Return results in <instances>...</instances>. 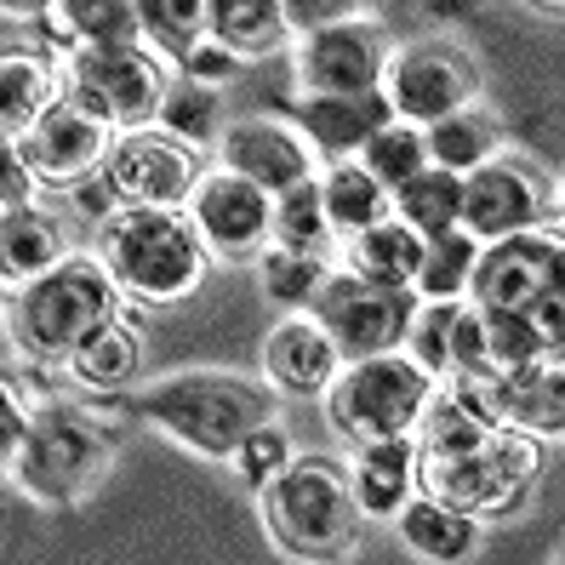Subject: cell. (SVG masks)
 Here are the masks:
<instances>
[{"label":"cell","mask_w":565,"mask_h":565,"mask_svg":"<svg viewBox=\"0 0 565 565\" xmlns=\"http://www.w3.org/2000/svg\"><path fill=\"white\" fill-rule=\"evenodd\" d=\"M412 446H417V491L475 514L480 525L525 514L548 469V446L497 423L462 383H435L412 428Z\"/></svg>","instance_id":"1"},{"label":"cell","mask_w":565,"mask_h":565,"mask_svg":"<svg viewBox=\"0 0 565 565\" xmlns=\"http://www.w3.org/2000/svg\"><path fill=\"white\" fill-rule=\"evenodd\" d=\"M120 309H126V297L115 291V280H109L104 263H97V252H70V257H57L46 275L7 291V303H0L7 354L18 365L63 372V360L75 354V343L86 338V331H97Z\"/></svg>","instance_id":"2"},{"label":"cell","mask_w":565,"mask_h":565,"mask_svg":"<svg viewBox=\"0 0 565 565\" xmlns=\"http://www.w3.org/2000/svg\"><path fill=\"white\" fill-rule=\"evenodd\" d=\"M131 417L194 457L228 462V451L246 440V428L275 417V388L241 372L194 365V372H166L143 388H131Z\"/></svg>","instance_id":"3"},{"label":"cell","mask_w":565,"mask_h":565,"mask_svg":"<svg viewBox=\"0 0 565 565\" xmlns=\"http://www.w3.org/2000/svg\"><path fill=\"white\" fill-rule=\"evenodd\" d=\"M92 252L109 269L115 291L138 309H172L212 275V257L183 206H120L97 228Z\"/></svg>","instance_id":"4"},{"label":"cell","mask_w":565,"mask_h":565,"mask_svg":"<svg viewBox=\"0 0 565 565\" xmlns=\"http://www.w3.org/2000/svg\"><path fill=\"white\" fill-rule=\"evenodd\" d=\"M257 520L286 559H343L360 537V509L349 491V469L320 451H291V462L257 486Z\"/></svg>","instance_id":"5"},{"label":"cell","mask_w":565,"mask_h":565,"mask_svg":"<svg viewBox=\"0 0 565 565\" xmlns=\"http://www.w3.org/2000/svg\"><path fill=\"white\" fill-rule=\"evenodd\" d=\"M109 475H115L109 423L92 417L86 406L52 401V406H35V417H29V435L12 457L7 486L35 509H81L104 491Z\"/></svg>","instance_id":"6"},{"label":"cell","mask_w":565,"mask_h":565,"mask_svg":"<svg viewBox=\"0 0 565 565\" xmlns=\"http://www.w3.org/2000/svg\"><path fill=\"white\" fill-rule=\"evenodd\" d=\"M428 394H435V377L406 349H388V354L343 360L338 377L320 394V412H326V428L343 446H360V440L412 435Z\"/></svg>","instance_id":"7"},{"label":"cell","mask_w":565,"mask_h":565,"mask_svg":"<svg viewBox=\"0 0 565 565\" xmlns=\"http://www.w3.org/2000/svg\"><path fill=\"white\" fill-rule=\"evenodd\" d=\"M166 86H172V63L154 46H70L63 52V97L97 115L109 131L149 126Z\"/></svg>","instance_id":"8"},{"label":"cell","mask_w":565,"mask_h":565,"mask_svg":"<svg viewBox=\"0 0 565 565\" xmlns=\"http://www.w3.org/2000/svg\"><path fill=\"white\" fill-rule=\"evenodd\" d=\"M394 120H412V126H435L457 109H469L486 97V70L480 57L451 41V35H423V41H394L388 52V70L383 86Z\"/></svg>","instance_id":"9"},{"label":"cell","mask_w":565,"mask_h":565,"mask_svg":"<svg viewBox=\"0 0 565 565\" xmlns=\"http://www.w3.org/2000/svg\"><path fill=\"white\" fill-rule=\"evenodd\" d=\"M559 223V183L548 166H537L531 154L497 149L491 160H480L469 178H462V212L457 228L486 246L520 235V228H554Z\"/></svg>","instance_id":"10"},{"label":"cell","mask_w":565,"mask_h":565,"mask_svg":"<svg viewBox=\"0 0 565 565\" xmlns=\"http://www.w3.org/2000/svg\"><path fill=\"white\" fill-rule=\"evenodd\" d=\"M417 297L412 291H388L372 286L349 269L331 263V275L320 280L309 315L320 320V331L331 338L343 360H365V354H388V349H406V326H412Z\"/></svg>","instance_id":"11"},{"label":"cell","mask_w":565,"mask_h":565,"mask_svg":"<svg viewBox=\"0 0 565 565\" xmlns=\"http://www.w3.org/2000/svg\"><path fill=\"white\" fill-rule=\"evenodd\" d=\"M206 166H212L206 149H194L149 120V126L115 131V143L104 154V178L120 206H183Z\"/></svg>","instance_id":"12"},{"label":"cell","mask_w":565,"mask_h":565,"mask_svg":"<svg viewBox=\"0 0 565 565\" xmlns=\"http://www.w3.org/2000/svg\"><path fill=\"white\" fill-rule=\"evenodd\" d=\"M388 52H394V35L383 29L377 12L309 29V35H291L286 46L291 86L297 92H377Z\"/></svg>","instance_id":"13"},{"label":"cell","mask_w":565,"mask_h":565,"mask_svg":"<svg viewBox=\"0 0 565 565\" xmlns=\"http://www.w3.org/2000/svg\"><path fill=\"white\" fill-rule=\"evenodd\" d=\"M194 235H201L212 263H252L269 246V217H275V194H263L257 183H246L228 166H206L194 194L183 201Z\"/></svg>","instance_id":"14"},{"label":"cell","mask_w":565,"mask_h":565,"mask_svg":"<svg viewBox=\"0 0 565 565\" xmlns=\"http://www.w3.org/2000/svg\"><path fill=\"white\" fill-rule=\"evenodd\" d=\"M565 269V241L554 228H520V235L486 241L469 275V303L475 309H531L543 291H559Z\"/></svg>","instance_id":"15"},{"label":"cell","mask_w":565,"mask_h":565,"mask_svg":"<svg viewBox=\"0 0 565 565\" xmlns=\"http://www.w3.org/2000/svg\"><path fill=\"white\" fill-rule=\"evenodd\" d=\"M212 154H217V166L241 172L263 194L309 183L320 172L315 149L303 143V131H297L286 115H228L223 131H217V143H212Z\"/></svg>","instance_id":"16"},{"label":"cell","mask_w":565,"mask_h":565,"mask_svg":"<svg viewBox=\"0 0 565 565\" xmlns=\"http://www.w3.org/2000/svg\"><path fill=\"white\" fill-rule=\"evenodd\" d=\"M462 388L497 417L520 428V435L554 446L565 435V365H559V349L554 354H537L525 365H509V372H486V377H462Z\"/></svg>","instance_id":"17"},{"label":"cell","mask_w":565,"mask_h":565,"mask_svg":"<svg viewBox=\"0 0 565 565\" xmlns=\"http://www.w3.org/2000/svg\"><path fill=\"white\" fill-rule=\"evenodd\" d=\"M109 143H115V131L97 120V115H86L81 104H70V97H57V104L18 138L29 172L41 178L46 194H57L63 183H75L86 172H104Z\"/></svg>","instance_id":"18"},{"label":"cell","mask_w":565,"mask_h":565,"mask_svg":"<svg viewBox=\"0 0 565 565\" xmlns=\"http://www.w3.org/2000/svg\"><path fill=\"white\" fill-rule=\"evenodd\" d=\"M406 354L423 365L435 383H462L486 377V326L469 297L451 303H417L406 326Z\"/></svg>","instance_id":"19"},{"label":"cell","mask_w":565,"mask_h":565,"mask_svg":"<svg viewBox=\"0 0 565 565\" xmlns=\"http://www.w3.org/2000/svg\"><path fill=\"white\" fill-rule=\"evenodd\" d=\"M263 383L275 388V401H320L326 383L338 377L343 354L331 349V338L320 331V320L303 315H280L263 338Z\"/></svg>","instance_id":"20"},{"label":"cell","mask_w":565,"mask_h":565,"mask_svg":"<svg viewBox=\"0 0 565 565\" xmlns=\"http://www.w3.org/2000/svg\"><path fill=\"white\" fill-rule=\"evenodd\" d=\"M388 115L394 109H388L383 92H297L286 120L303 131L315 160L331 166V160H354Z\"/></svg>","instance_id":"21"},{"label":"cell","mask_w":565,"mask_h":565,"mask_svg":"<svg viewBox=\"0 0 565 565\" xmlns=\"http://www.w3.org/2000/svg\"><path fill=\"white\" fill-rule=\"evenodd\" d=\"M349 491L360 525H388L406 509V497L417 491V446L412 435H388V440H360L349 446Z\"/></svg>","instance_id":"22"},{"label":"cell","mask_w":565,"mask_h":565,"mask_svg":"<svg viewBox=\"0 0 565 565\" xmlns=\"http://www.w3.org/2000/svg\"><path fill=\"white\" fill-rule=\"evenodd\" d=\"M143 365H149L143 326L120 309L75 343V354L63 360V377H70L75 388H86V394H131L138 377H143Z\"/></svg>","instance_id":"23"},{"label":"cell","mask_w":565,"mask_h":565,"mask_svg":"<svg viewBox=\"0 0 565 565\" xmlns=\"http://www.w3.org/2000/svg\"><path fill=\"white\" fill-rule=\"evenodd\" d=\"M70 217L46 201L29 206H7L0 212V291H18L35 275H46L57 257H70Z\"/></svg>","instance_id":"24"},{"label":"cell","mask_w":565,"mask_h":565,"mask_svg":"<svg viewBox=\"0 0 565 565\" xmlns=\"http://www.w3.org/2000/svg\"><path fill=\"white\" fill-rule=\"evenodd\" d=\"M388 525H394V537H401V548L412 559H428V565H462L486 548V525L475 514L440 503V497H428V491H412L406 509Z\"/></svg>","instance_id":"25"},{"label":"cell","mask_w":565,"mask_h":565,"mask_svg":"<svg viewBox=\"0 0 565 565\" xmlns=\"http://www.w3.org/2000/svg\"><path fill=\"white\" fill-rule=\"evenodd\" d=\"M63 97L57 46H0V138H23Z\"/></svg>","instance_id":"26"},{"label":"cell","mask_w":565,"mask_h":565,"mask_svg":"<svg viewBox=\"0 0 565 565\" xmlns=\"http://www.w3.org/2000/svg\"><path fill=\"white\" fill-rule=\"evenodd\" d=\"M417 257H423V235L406 228L401 217H377L372 228H354V235L338 241V269L372 280V286H388V291H412L417 280Z\"/></svg>","instance_id":"27"},{"label":"cell","mask_w":565,"mask_h":565,"mask_svg":"<svg viewBox=\"0 0 565 565\" xmlns=\"http://www.w3.org/2000/svg\"><path fill=\"white\" fill-rule=\"evenodd\" d=\"M201 12H206V41L228 46L241 63L275 57L291 46L280 0H201Z\"/></svg>","instance_id":"28"},{"label":"cell","mask_w":565,"mask_h":565,"mask_svg":"<svg viewBox=\"0 0 565 565\" xmlns=\"http://www.w3.org/2000/svg\"><path fill=\"white\" fill-rule=\"evenodd\" d=\"M315 189H320V206H326V223L331 235H354V228H372L377 217H388V189L365 172L360 160H331L315 172Z\"/></svg>","instance_id":"29"},{"label":"cell","mask_w":565,"mask_h":565,"mask_svg":"<svg viewBox=\"0 0 565 565\" xmlns=\"http://www.w3.org/2000/svg\"><path fill=\"white\" fill-rule=\"evenodd\" d=\"M423 143H428V166H446V172L457 178H469L480 160H491L497 149H509L503 143V120H497L486 104H469V109H457L435 126H423Z\"/></svg>","instance_id":"30"},{"label":"cell","mask_w":565,"mask_h":565,"mask_svg":"<svg viewBox=\"0 0 565 565\" xmlns=\"http://www.w3.org/2000/svg\"><path fill=\"white\" fill-rule=\"evenodd\" d=\"M46 23H52V35H57V52H70V46H131V41H143L131 0H57Z\"/></svg>","instance_id":"31"},{"label":"cell","mask_w":565,"mask_h":565,"mask_svg":"<svg viewBox=\"0 0 565 565\" xmlns=\"http://www.w3.org/2000/svg\"><path fill=\"white\" fill-rule=\"evenodd\" d=\"M475 257H480V241L469 235V228H440V235H423L412 297H417V303H451V297H469Z\"/></svg>","instance_id":"32"},{"label":"cell","mask_w":565,"mask_h":565,"mask_svg":"<svg viewBox=\"0 0 565 565\" xmlns=\"http://www.w3.org/2000/svg\"><path fill=\"white\" fill-rule=\"evenodd\" d=\"M252 269H257V291H263V303L280 309V315H303L315 303V291L320 280L331 275V257H315V252H286V246H263L252 257Z\"/></svg>","instance_id":"33"},{"label":"cell","mask_w":565,"mask_h":565,"mask_svg":"<svg viewBox=\"0 0 565 565\" xmlns=\"http://www.w3.org/2000/svg\"><path fill=\"white\" fill-rule=\"evenodd\" d=\"M388 212L401 217L417 235H440V228H457V212H462V178L446 172V166H423L412 172L401 189L388 194Z\"/></svg>","instance_id":"34"},{"label":"cell","mask_w":565,"mask_h":565,"mask_svg":"<svg viewBox=\"0 0 565 565\" xmlns=\"http://www.w3.org/2000/svg\"><path fill=\"white\" fill-rule=\"evenodd\" d=\"M228 120V104H223V92L201 86V81H183L172 70V86H166L160 97V109H154V126H166L172 138L194 143V149H212L217 143V131Z\"/></svg>","instance_id":"35"},{"label":"cell","mask_w":565,"mask_h":565,"mask_svg":"<svg viewBox=\"0 0 565 565\" xmlns=\"http://www.w3.org/2000/svg\"><path fill=\"white\" fill-rule=\"evenodd\" d=\"M269 241H275V246H286V252L338 257V235H331V223H326V206H320L315 178H309V183H291V189H280V194H275Z\"/></svg>","instance_id":"36"},{"label":"cell","mask_w":565,"mask_h":565,"mask_svg":"<svg viewBox=\"0 0 565 565\" xmlns=\"http://www.w3.org/2000/svg\"><path fill=\"white\" fill-rule=\"evenodd\" d=\"M131 12H138V35L143 46H154L166 63L178 70V57L189 46L206 41V12L201 0H131Z\"/></svg>","instance_id":"37"},{"label":"cell","mask_w":565,"mask_h":565,"mask_svg":"<svg viewBox=\"0 0 565 565\" xmlns=\"http://www.w3.org/2000/svg\"><path fill=\"white\" fill-rule=\"evenodd\" d=\"M360 166H365V172H372L388 194L394 189H401L412 172H423V166H428V143H423V126H412V120H383L377 131H372V138H365V149L354 154Z\"/></svg>","instance_id":"38"},{"label":"cell","mask_w":565,"mask_h":565,"mask_svg":"<svg viewBox=\"0 0 565 565\" xmlns=\"http://www.w3.org/2000/svg\"><path fill=\"white\" fill-rule=\"evenodd\" d=\"M480 326H486V372H509V365L559 349L525 309H480Z\"/></svg>","instance_id":"39"},{"label":"cell","mask_w":565,"mask_h":565,"mask_svg":"<svg viewBox=\"0 0 565 565\" xmlns=\"http://www.w3.org/2000/svg\"><path fill=\"white\" fill-rule=\"evenodd\" d=\"M291 451H297V440L286 435V423L280 417H269V423H257V428H246V440L228 451V469H235V480L246 486V491H257V486H269L286 462H291Z\"/></svg>","instance_id":"40"},{"label":"cell","mask_w":565,"mask_h":565,"mask_svg":"<svg viewBox=\"0 0 565 565\" xmlns=\"http://www.w3.org/2000/svg\"><path fill=\"white\" fill-rule=\"evenodd\" d=\"M29 417H35V394H29V383L12 365H0V480L12 475V457L29 435Z\"/></svg>","instance_id":"41"},{"label":"cell","mask_w":565,"mask_h":565,"mask_svg":"<svg viewBox=\"0 0 565 565\" xmlns=\"http://www.w3.org/2000/svg\"><path fill=\"white\" fill-rule=\"evenodd\" d=\"M57 212L70 217V228H75V223L104 228V223L120 212V201H115V189H109L104 172H86V178H75V183H63V189H57Z\"/></svg>","instance_id":"42"},{"label":"cell","mask_w":565,"mask_h":565,"mask_svg":"<svg viewBox=\"0 0 565 565\" xmlns=\"http://www.w3.org/2000/svg\"><path fill=\"white\" fill-rule=\"evenodd\" d=\"M246 70V63L228 52V46H217V41H201V46H189L183 57H178V75L183 81H201V86H212V92H228V81H235Z\"/></svg>","instance_id":"43"},{"label":"cell","mask_w":565,"mask_h":565,"mask_svg":"<svg viewBox=\"0 0 565 565\" xmlns=\"http://www.w3.org/2000/svg\"><path fill=\"white\" fill-rule=\"evenodd\" d=\"M377 0H280L286 12V29L291 35H309V29H326V23H343V18H365Z\"/></svg>","instance_id":"44"},{"label":"cell","mask_w":565,"mask_h":565,"mask_svg":"<svg viewBox=\"0 0 565 565\" xmlns=\"http://www.w3.org/2000/svg\"><path fill=\"white\" fill-rule=\"evenodd\" d=\"M41 178L29 172V160L18 149V138H0V212L7 206H29V201H41Z\"/></svg>","instance_id":"45"},{"label":"cell","mask_w":565,"mask_h":565,"mask_svg":"<svg viewBox=\"0 0 565 565\" xmlns=\"http://www.w3.org/2000/svg\"><path fill=\"white\" fill-rule=\"evenodd\" d=\"M57 0H0V18L7 23H46Z\"/></svg>","instance_id":"46"},{"label":"cell","mask_w":565,"mask_h":565,"mask_svg":"<svg viewBox=\"0 0 565 565\" xmlns=\"http://www.w3.org/2000/svg\"><path fill=\"white\" fill-rule=\"evenodd\" d=\"M480 7H486V0H423V12L435 23H462V18H475Z\"/></svg>","instance_id":"47"},{"label":"cell","mask_w":565,"mask_h":565,"mask_svg":"<svg viewBox=\"0 0 565 565\" xmlns=\"http://www.w3.org/2000/svg\"><path fill=\"white\" fill-rule=\"evenodd\" d=\"M520 7H531L537 18H548V23H554V18L565 12V0H520Z\"/></svg>","instance_id":"48"}]
</instances>
